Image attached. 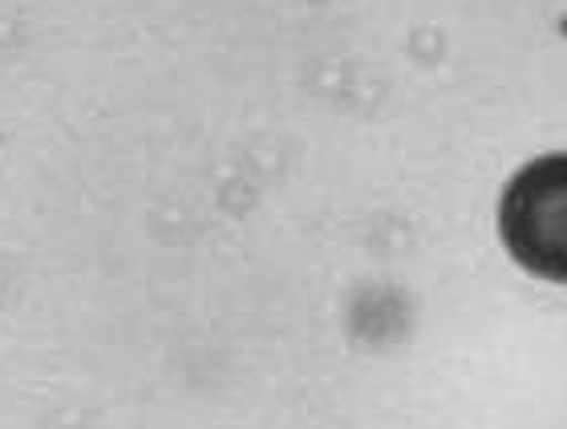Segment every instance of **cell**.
I'll return each instance as SVG.
<instances>
[{
    "label": "cell",
    "mask_w": 567,
    "mask_h": 429,
    "mask_svg": "<svg viewBox=\"0 0 567 429\" xmlns=\"http://www.w3.org/2000/svg\"><path fill=\"white\" fill-rule=\"evenodd\" d=\"M498 236L523 272L567 284V150L535 158L507 182Z\"/></svg>",
    "instance_id": "obj_1"
}]
</instances>
